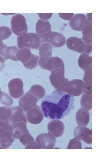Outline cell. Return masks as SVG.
Segmentation results:
<instances>
[{"instance_id":"obj_12","label":"cell","mask_w":107,"mask_h":160,"mask_svg":"<svg viewBox=\"0 0 107 160\" xmlns=\"http://www.w3.org/2000/svg\"><path fill=\"white\" fill-rule=\"evenodd\" d=\"M41 143L44 148H51L55 144L56 139L51 134H43L40 135Z\"/></svg>"},{"instance_id":"obj_15","label":"cell","mask_w":107,"mask_h":160,"mask_svg":"<svg viewBox=\"0 0 107 160\" xmlns=\"http://www.w3.org/2000/svg\"><path fill=\"white\" fill-rule=\"evenodd\" d=\"M51 47L50 44L46 42L43 44L39 47L40 56H50L51 55Z\"/></svg>"},{"instance_id":"obj_6","label":"cell","mask_w":107,"mask_h":160,"mask_svg":"<svg viewBox=\"0 0 107 160\" xmlns=\"http://www.w3.org/2000/svg\"><path fill=\"white\" fill-rule=\"evenodd\" d=\"M74 135L87 144H91L92 142V130L86 127L77 126L74 129Z\"/></svg>"},{"instance_id":"obj_19","label":"cell","mask_w":107,"mask_h":160,"mask_svg":"<svg viewBox=\"0 0 107 160\" xmlns=\"http://www.w3.org/2000/svg\"><path fill=\"white\" fill-rule=\"evenodd\" d=\"M0 101L1 103L7 106L10 105L11 104V99L7 94L3 92L0 98Z\"/></svg>"},{"instance_id":"obj_9","label":"cell","mask_w":107,"mask_h":160,"mask_svg":"<svg viewBox=\"0 0 107 160\" xmlns=\"http://www.w3.org/2000/svg\"><path fill=\"white\" fill-rule=\"evenodd\" d=\"M65 39L61 33L54 31L51 32L47 39V43H50L55 47H60L64 44Z\"/></svg>"},{"instance_id":"obj_5","label":"cell","mask_w":107,"mask_h":160,"mask_svg":"<svg viewBox=\"0 0 107 160\" xmlns=\"http://www.w3.org/2000/svg\"><path fill=\"white\" fill-rule=\"evenodd\" d=\"M36 34L40 39L41 42H46L48 37L51 32L50 23L46 20L39 19L35 26Z\"/></svg>"},{"instance_id":"obj_23","label":"cell","mask_w":107,"mask_h":160,"mask_svg":"<svg viewBox=\"0 0 107 160\" xmlns=\"http://www.w3.org/2000/svg\"><path fill=\"white\" fill-rule=\"evenodd\" d=\"M4 58L2 56H0V71L3 68L4 66Z\"/></svg>"},{"instance_id":"obj_8","label":"cell","mask_w":107,"mask_h":160,"mask_svg":"<svg viewBox=\"0 0 107 160\" xmlns=\"http://www.w3.org/2000/svg\"><path fill=\"white\" fill-rule=\"evenodd\" d=\"M87 19L86 16L84 14H75L70 21V26L71 28L75 31H81Z\"/></svg>"},{"instance_id":"obj_2","label":"cell","mask_w":107,"mask_h":160,"mask_svg":"<svg viewBox=\"0 0 107 160\" xmlns=\"http://www.w3.org/2000/svg\"><path fill=\"white\" fill-rule=\"evenodd\" d=\"M41 42L40 38L36 33H27L17 37V45L20 49L31 48L37 49Z\"/></svg>"},{"instance_id":"obj_21","label":"cell","mask_w":107,"mask_h":160,"mask_svg":"<svg viewBox=\"0 0 107 160\" xmlns=\"http://www.w3.org/2000/svg\"><path fill=\"white\" fill-rule=\"evenodd\" d=\"M7 47L3 43V40L0 38V55L3 57L5 60L7 59L4 54L5 49Z\"/></svg>"},{"instance_id":"obj_1","label":"cell","mask_w":107,"mask_h":160,"mask_svg":"<svg viewBox=\"0 0 107 160\" xmlns=\"http://www.w3.org/2000/svg\"><path fill=\"white\" fill-rule=\"evenodd\" d=\"M74 98L64 92L54 91L42 100L41 110L45 117L53 120L61 119L73 109Z\"/></svg>"},{"instance_id":"obj_24","label":"cell","mask_w":107,"mask_h":160,"mask_svg":"<svg viewBox=\"0 0 107 160\" xmlns=\"http://www.w3.org/2000/svg\"><path fill=\"white\" fill-rule=\"evenodd\" d=\"M87 19L92 22V13H88L87 14Z\"/></svg>"},{"instance_id":"obj_14","label":"cell","mask_w":107,"mask_h":160,"mask_svg":"<svg viewBox=\"0 0 107 160\" xmlns=\"http://www.w3.org/2000/svg\"><path fill=\"white\" fill-rule=\"evenodd\" d=\"M18 50V49L16 46L7 47L4 52L7 59H9L13 60H17L16 55Z\"/></svg>"},{"instance_id":"obj_11","label":"cell","mask_w":107,"mask_h":160,"mask_svg":"<svg viewBox=\"0 0 107 160\" xmlns=\"http://www.w3.org/2000/svg\"><path fill=\"white\" fill-rule=\"evenodd\" d=\"M82 39L86 44L91 43L92 41V22L87 19L81 30Z\"/></svg>"},{"instance_id":"obj_22","label":"cell","mask_w":107,"mask_h":160,"mask_svg":"<svg viewBox=\"0 0 107 160\" xmlns=\"http://www.w3.org/2000/svg\"><path fill=\"white\" fill-rule=\"evenodd\" d=\"M37 14L41 20H46L51 17L53 13H37Z\"/></svg>"},{"instance_id":"obj_13","label":"cell","mask_w":107,"mask_h":160,"mask_svg":"<svg viewBox=\"0 0 107 160\" xmlns=\"http://www.w3.org/2000/svg\"><path fill=\"white\" fill-rule=\"evenodd\" d=\"M76 119L77 123L79 126H86L89 121V114L88 113H78L76 116Z\"/></svg>"},{"instance_id":"obj_17","label":"cell","mask_w":107,"mask_h":160,"mask_svg":"<svg viewBox=\"0 0 107 160\" xmlns=\"http://www.w3.org/2000/svg\"><path fill=\"white\" fill-rule=\"evenodd\" d=\"M12 32L10 28L7 26H0V38L3 41L8 38Z\"/></svg>"},{"instance_id":"obj_20","label":"cell","mask_w":107,"mask_h":160,"mask_svg":"<svg viewBox=\"0 0 107 160\" xmlns=\"http://www.w3.org/2000/svg\"><path fill=\"white\" fill-rule=\"evenodd\" d=\"M58 14L59 17L61 18L66 20H69L73 17L74 13H59Z\"/></svg>"},{"instance_id":"obj_7","label":"cell","mask_w":107,"mask_h":160,"mask_svg":"<svg viewBox=\"0 0 107 160\" xmlns=\"http://www.w3.org/2000/svg\"><path fill=\"white\" fill-rule=\"evenodd\" d=\"M66 44L69 48L78 52H82L86 48V43L82 39L76 37L68 38Z\"/></svg>"},{"instance_id":"obj_4","label":"cell","mask_w":107,"mask_h":160,"mask_svg":"<svg viewBox=\"0 0 107 160\" xmlns=\"http://www.w3.org/2000/svg\"><path fill=\"white\" fill-rule=\"evenodd\" d=\"M11 29L18 36L26 33L28 30L26 20L22 15L18 14L13 16L11 21Z\"/></svg>"},{"instance_id":"obj_18","label":"cell","mask_w":107,"mask_h":160,"mask_svg":"<svg viewBox=\"0 0 107 160\" xmlns=\"http://www.w3.org/2000/svg\"><path fill=\"white\" fill-rule=\"evenodd\" d=\"M10 113V110L9 108L4 107H0V120H7Z\"/></svg>"},{"instance_id":"obj_16","label":"cell","mask_w":107,"mask_h":160,"mask_svg":"<svg viewBox=\"0 0 107 160\" xmlns=\"http://www.w3.org/2000/svg\"><path fill=\"white\" fill-rule=\"evenodd\" d=\"M82 146L81 140L75 137L69 142L66 149H81Z\"/></svg>"},{"instance_id":"obj_10","label":"cell","mask_w":107,"mask_h":160,"mask_svg":"<svg viewBox=\"0 0 107 160\" xmlns=\"http://www.w3.org/2000/svg\"><path fill=\"white\" fill-rule=\"evenodd\" d=\"M48 130L54 136L60 137L63 133L64 127L63 123L59 120H55L51 121L48 126Z\"/></svg>"},{"instance_id":"obj_25","label":"cell","mask_w":107,"mask_h":160,"mask_svg":"<svg viewBox=\"0 0 107 160\" xmlns=\"http://www.w3.org/2000/svg\"><path fill=\"white\" fill-rule=\"evenodd\" d=\"M2 92H1L0 90V97H1V94H2Z\"/></svg>"},{"instance_id":"obj_3","label":"cell","mask_w":107,"mask_h":160,"mask_svg":"<svg viewBox=\"0 0 107 160\" xmlns=\"http://www.w3.org/2000/svg\"><path fill=\"white\" fill-rule=\"evenodd\" d=\"M16 57L17 60L21 61L28 68H33L37 66L38 57L32 54L28 48L20 49L17 52Z\"/></svg>"}]
</instances>
